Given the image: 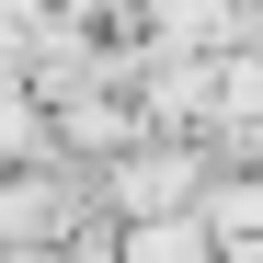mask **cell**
Listing matches in <instances>:
<instances>
[{"instance_id":"6da1fadb","label":"cell","mask_w":263,"mask_h":263,"mask_svg":"<svg viewBox=\"0 0 263 263\" xmlns=\"http://www.w3.org/2000/svg\"><path fill=\"white\" fill-rule=\"evenodd\" d=\"M34 149V103H23V80H0V160H23Z\"/></svg>"},{"instance_id":"7a4b0ae2","label":"cell","mask_w":263,"mask_h":263,"mask_svg":"<svg viewBox=\"0 0 263 263\" xmlns=\"http://www.w3.org/2000/svg\"><path fill=\"white\" fill-rule=\"evenodd\" d=\"M138 263H217L195 229H138Z\"/></svg>"}]
</instances>
